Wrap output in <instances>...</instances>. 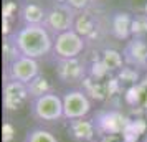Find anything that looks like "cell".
<instances>
[{
  "label": "cell",
  "instance_id": "obj_1",
  "mask_svg": "<svg viewBox=\"0 0 147 142\" xmlns=\"http://www.w3.org/2000/svg\"><path fill=\"white\" fill-rule=\"evenodd\" d=\"M10 35L17 43L22 56L38 60L53 51L55 36L43 25H20Z\"/></svg>",
  "mask_w": 147,
  "mask_h": 142
},
{
  "label": "cell",
  "instance_id": "obj_2",
  "mask_svg": "<svg viewBox=\"0 0 147 142\" xmlns=\"http://www.w3.org/2000/svg\"><path fill=\"white\" fill-rule=\"evenodd\" d=\"M76 17H78V12H74L65 0H53L47 7V17H45L43 27L53 36H56L60 33L73 30Z\"/></svg>",
  "mask_w": 147,
  "mask_h": 142
},
{
  "label": "cell",
  "instance_id": "obj_3",
  "mask_svg": "<svg viewBox=\"0 0 147 142\" xmlns=\"http://www.w3.org/2000/svg\"><path fill=\"white\" fill-rule=\"evenodd\" d=\"M30 112L33 119L40 122H56L60 119H65L63 98L56 94L55 91H50L40 98H35L30 102Z\"/></svg>",
  "mask_w": 147,
  "mask_h": 142
},
{
  "label": "cell",
  "instance_id": "obj_4",
  "mask_svg": "<svg viewBox=\"0 0 147 142\" xmlns=\"http://www.w3.org/2000/svg\"><path fill=\"white\" fill-rule=\"evenodd\" d=\"M84 48H86V40L73 28L69 32L55 36L51 53L55 55L56 60H73V58H80Z\"/></svg>",
  "mask_w": 147,
  "mask_h": 142
},
{
  "label": "cell",
  "instance_id": "obj_5",
  "mask_svg": "<svg viewBox=\"0 0 147 142\" xmlns=\"http://www.w3.org/2000/svg\"><path fill=\"white\" fill-rule=\"evenodd\" d=\"M91 111V99L81 89H69L63 94V112L66 121L83 119Z\"/></svg>",
  "mask_w": 147,
  "mask_h": 142
},
{
  "label": "cell",
  "instance_id": "obj_6",
  "mask_svg": "<svg viewBox=\"0 0 147 142\" xmlns=\"http://www.w3.org/2000/svg\"><path fill=\"white\" fill-rule=\"evenodd\" d=\"M38 75H40L38 61L33 60V58H28V56H20L12 65L5 66V78L7 79L20 81V83H25V84L33 81Z\"/></svg>",
  "mask_w": 147,
  "mask_h": 142
},
{
  "label": "cell",
  "instance_id": "obj_7",
  "mask_svg": "<svg viewBox=\"0 0 147 142\" xmlns=\"http://www.w3.org/2000/svg\"><path fill=\"white\" fill-rule=\"evenodd\" d=\"M30 91L28 84L13 79H5L3 84V108L8 112H13L22 109L28 101H30Z\"/></svg>",
  "mask_w": 147,
  "mask_h": 142
},
{
  "label": "cell",
  "instance_id": "obj_8",
  "mask_svg": "<svg viewBox=\"0 0 147 142\" xmlns=\"http://www.w3.org/2000/svg\"><path fill=\"white\" fill-rule=\"evenodd\" d=\"M56 75L63 83L74 84L83 81L86 76V66L80 58L73 60H56Z\"/></svg>",
  "mask_w": 147,
  "mask_h": 142
},
{
  "label": "cell",
  "instance_id": "obj_9",
  "mask_svg": "<svg viewBox=\"0 0 147 142\" xmlns=\"http://www.w3.org/2000/svg\"><path fill=\"white\" fill-rule=\"evenodd\" d=\"M18 20L22 25H43L47 8L36 0H22L18 3Z\"/></svg>",
  "mask_w": 147,
  "mask_h": 142
},
{
  "label": "cell",
  "instance_id": "obj_10",
  "mask_svg": "<svg viewBox=\"0 0 147 142\" xmlns=\"http://www.w3.org/2000/svg\"><path fill=\"white\" fill-rule=\"evenodd\" d=\"M122 58L127 65L136 68H146L147 66V43L140 36H136L131 41H127Z\"/></svg>",
  "mask_w": 147,
  "mask_h": 142
},
{
  "label": "cell",
  "instance_id": "obj_11",
  "mask_svg": "<svg viewBox=\"0 0 147 142\" xmlns=\"http://www.w3.org/2000/svg\"><path fill=\"white\" fill-rule=\"evenodd\" d=\"M134 17L127 12H116L107 20V30L117 40H127L132 35Z\"/></svg>",
  "mask_w": 147,
  "mask_h": 142
},
{
  "label": "cell",
  "instance_id": "obj_12",
  "mask_svg": "<svg viewBox=\"0 0 147 142\" xmlns=\"http://www.w3.org/2000/svg\"><path fill=\"white\" fill-rule=\"evenodd\" d=\"M68 134L76 142H91L99 132L96 121H88V119H74L68 121Z\"/></svg>",
  "mask_w": 147,
  "mask_h": 142
},
{
  "label": "cell",
  "instance_id": "obj_13",
  "mask_svg": "<svg viewBox=\"0 0 147 142\" xmlns=\"http://www.w3.org/2000/svg\"><path fill=\"white\" fill-rule=\"evenodd\" d=\"M99 27H101L99 18H98L93 12H89V8L84 10V12H81V13H78V17H76L74 30H76L86 41L94 40V38L98 36V33H99V30H101Z\"/></svg>",
  "mask_w": 147,
  "mask_h": 142
},
{
  "label": "cell",
  "instance_id": "obj_14",
  "mask_svg": "<svg viewBox=\"0 0 147 142\" xmlns=\"http://www.w3.org/2000/svg\"><path fill=\"white\" fill-rule=\"evenodd\" d=\"M20 56L22 53L18 50V46H17V43L13 41V38H12V35L10 33L5 35V38H3V61H5V66L12 65Z\"/></svg>",
  "mask_w": 147,
  "mask_h": 142
},
{
  "label": "cell",
  "instance_id": "obj_15",
  "mask_svg": "<svg viewBox=\"0 0 147 142\" xmlns=\"http://www.w3.org/2000/svg\"><path fill=\"white\" fill-rule=\"evenodd\" d=\"M28 91H30L32 99H35V98H40V96L50 93L51 91V86H50V83H48V79L45 76L38 75L33 81L28 83Z\"/></svg>",
  "mask_w": 147,
  "mask_h": 142
},
{
  "label": "cell",
  "instance_id": "obj_16",
  "mask_svg": "<svg viewBox=\"0 0 147 142\" xmlns=\"http://www.w3.org/2000/svg\"><path fill=\"white\" fill-rule=\"evenodd\" d=\"M23 142H58V139H56V135L51 134L47 129L35 127V129H30L27 132Z\"/></svg>",
  "mask_w": 147,
  "mask_h": 142
},
{
  "label": "cell",
  "instance_id": "obj_17",
  "mask_svg": "<svg viewBox=\"0 0 147 142\" xmlns=\"http://www.w3.org/2000/svg\"><path fill=\"white\" fill-rule=\"evenodd\" d=\"M102 63L106 68H111V69H116V68L121 66L122 63V56H121L117 51H113V50H106L104 51V58H102Z\"/></svg>",
  "mask_w": 147,
  "mask_h": 142
},
{
  "label": "cell",
  "instance_id": "obj_18",
  "mask_svg": "<svg viewBox=\"0 0 147 142\" xmlns=\"http://www.w3.org/2000/svg\"><path fill=\"white\" fill-rule=\"evenodd\" d=\"M65 2L78 13H81V12H84L91 7V0H65Z\"/></svg>",
  "mask_w": 147,
  "mask_h": 142
},
{
  "label": "cell",
  "instance_id": "obj_19",
  "mask_svg": "<svg viewBox=\"0 0 147 142\" xmlns=\"http://www.w3.org/2000/svg\"><path fill=\"white\" fill-rule=\"evenodd\" d=\"M99 142H126L124 135L121 132H109V134H102Z\"/></svg>",
  "mask_w": 147,
  "mask_h": 142
},
{
  "label": "cell",
  "instance_id": "obj_20",
  "mask_svg": "<svg viewBox=\"0 0 147 142\" xmlns=\"http://www.w3.org/2000/svg\"><path fill=\"white\" fill-rule=\"evenodd\" d=\"M142 142H147V135H146V137H144V139H142Z\"/></svg>",
  "mask_w": 147,
  "mask_h": 142
},
{
  "label": "cell",
  "instance_id": "obj_21",
  "mask_svg": "<svg viewBox=\"0 0 147 142\" xmlns=\"http://www.w3.org/2000/svg\"><path fill=\"white\" fill-rule=\"evenodd\" d=\"M146 15H147V3H146Z\"/></svg>",
  "mask_w": 147,
  "mask_h": 142
}]
</instances>
